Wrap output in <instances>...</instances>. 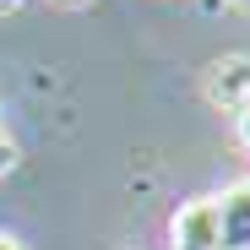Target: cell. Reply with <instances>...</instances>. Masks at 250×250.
Segmentation results:
<instances>
[{
  "label": "cell",
  "instance_id": "6",
  "mask_svg": "<svg viewBox=\"0 0 250 250\" xmlns=\"http://www.w3.org/2000/svg\"><path fill=\"white\" fill-rule=\"evenodd\" d=\"M0 250H27V245H22L17 234H6V229H0Z\"/></svg>",
  "mask_w": 250,
  "mask_h": 250
},
{
  "label": "cell",
  "instance_id": "5",
  "mask_svg": "<svg viewBox=\"0 0 250 250\" xmlns=\"http://www.w3.org/2000/svg\"><path fill=\"white\" fill-rule=\"evenodd\" d=\"M6 169H17V142L0 131V174H6Z\"/></svg>",
  "mask_w": 250,
  "mask_h": 250
},
{
  "label": "cell",
  "instance_id": "8",
  "mask_svg": "<svg viewBox=\"0 0 250 250\" xmlns=\"http://www.w3.org/2000/svg\"><path fill=\"white\" fill-rule=\"evenodd\" d=\"M0 131H6V125H0Z\"/></svg>",
  "mask_w": 250,
  "mask_h": 250
},
{
  "label": "cell",
  "instance_id": "9",
  "mask_svg": "<svg viewBox=\"0 0 250 250\" xmlns=\"http://www.w3.org/2000/svg\"><path fill=\"white\" fill-rule=\"evenodd\" d=\"M245 6H250V0H245Z\"/></svg>",
  "mask_w": 250,
  "mask_h": 250
},
{
  "label": "cell",
  "instance_id": "7",
  "mask_svg": "<svg viewBox=\"0 0 250 250\" xmlns=\"http://www.w3.org/2000/svg\"><path fill=\"white\" fill-rule=\"evenodd\" d=\"M0 6H11V0H0Z\"/></svg>",
  "mask_w": 250,
  "mask_h": 250
},
{
  "label": "cell",
  "instance_id": "1",
  "mask_svg": "<svg viewBox=\"0 0 250 250\" xmlns=\"http://www.w3.org/2000/svg\"><path fill=\"white\" fill-rule=\"evenodd\" d=\"M169 250H223V212L218 196H196L169 218Z\"/></svg>",
  "mask_w": 250,
  "mask_h": 250
},
{
  "label": "cell",
  "instance_id": "3",
  "mask_svg": "<svg viewBox=\"0 0 250 250\" xmlns=\"http://www.w3.org/2000/svg\"><path fill=\"white\" fill-rule=\"evenodd\" d=\"M218 212H223V250H250V180L218 196Z\"/></svg>",
  "mask_w": 250,
  "mask_h": 250
},
{
  "label": "cell",
  "instance_id": "4",
  "mask_svg": "<svg viewBox=\"0 0 250 250\" xmlns=\"http://www.w3.org/2000/svg\"><path fill=\"white\" fill-rule=\"evenodd\" d=\"M234 136H239V147L250 152V104H245V109L234 114Z\"/></svg>",
  "mask_w": 250,
  "mask_h": 250
},
{
  "label": "cell",
  "instance_id": "10",
  "mask_svg": "<svg viewBox=\"0 0 250 250\" xmlns=\"http://www.w3.org/2000/svg\"><path fill=\"white\" fill-rule=\"evenodd\" d=\"M71 6H76V0H71Z\"/></svg>",
  "mask_w": 250,
  "mask_h": 250
},
{
  "label": "cell",
  "instance_id": "2",
  "mask_svg": "<svg viewBox=\"0 0 250 250\" xmlns=\"http://www.w3.org/2000/svg\"><path fill=\"white\" fill-rule=\"evenodd\" d=\"M201 93H207V104L239 114L250 104V55H218L201 76Z\"/></svg>",
  "mask_w": 250,
  "mask_h": 250
}]
</instances>
